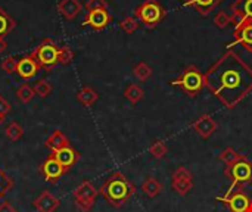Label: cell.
Segmentation results:
<instances>
[{
	"mask_svg": "<svg viewBox=\"0 0 252 212\" xmlns=\"http://www.w3.org/2000/svg\"><path fill=\"white\" fill-rule=\"evenodd\" d=\"M83 9L80 0H61L58 4V10L66 19H74Z\"/></svg>",
	"mask_w": 252,
	"mask_h": 212,
	"instance_id": "d6986e66",
	"label": "cell"
},
{
	"mask_svg": "<svg viewBox=\"0 0 252 212\" xmlns=\"http://www.w3.org/2000/svg\"><path fill=\"white\" fill-rule=\"evenodd\" d=\"M170 84L179 87L189 97H196L205 89V74L196 65H188Z\"/></svg>",
	"mask_w": 252,
	"mask_h": 212,
	"instance_id": "3957f363",
	"label": "cell"
},
{
	"mask_svg": "<svg viewBox=\"0 0 252 212\" xmlns=\"http://www.w3.org/2000/svg\"><path fill=\"white\" fill-rule=\"evenodd\" d=\"M35 96V91L32 87H30L28 84H22L18 90H16V97L19 102L22 103H30L32 100V97Z\"/></svg>",
	"mask_w": 252,
	"mask_h": 212,
	"instance_id": "f1b7e54d",
	"label": "cell"
},
{
	"mask_svg": "<svg viewBox=\"0 0 252 212\" xmlns=\"http://www.w3.org/2000/svg\"><path fill=\"white\" fill-rule=\"evenodd\" d=\"M193 174L186 168V167H179L173 174H171V187L173 190L180 195V196H186L190 193V190L193 189Z\"/></svg>",
	"mask_w": 252,
	"mask_h": 212,
	"instance_id": "9c48e42d",
	"label": "cell"
},
{
	"mask_svg": "<svg viewBox=\"0 0 252 212\" xmlns=\"http://www.w3.org/2000/svg\"><path fill=\"white\" fill-rule=\"evenodd\" d=\"M4 134L10 142H18L24 137V128L18 122H10L4 130Z\"/></svg>",
	"mask_w": 252,
	"mask_h": 212,
	"instance_id": "4316f807",
	"label": "cell"
},
{
	"mask_svg": "<svg viewBox=\"0 0 252 212\" xmlns=\"http://www.w3.org/2000/svg\"><path fill=\"white\" fill-rule=\"evenodd\" d=\"M145 96L143 89L139 84H130L127 86V89L124 90V97L131 103V105H137Z\"/></svg>",
	"mask_w": 252,
	"mask_h": 212,
	"instance_id": "cb8c5ba5",
	"label": "cell"
},
{
	"mask_svg": "<svg viewBox=\"0 0 252 212\" xmlns=\"http://www.w3.org/2000/svg\"><path fill=\"white\" fill-rule=\"evenodd\" d=\"M97 195H99V190L93 186V183L87 180L78 184L72 192L75 207L81 212H90V210L94 207Z\"/></svg>",
	"mask_w": 252,
	"mask_h": 212,
	"instance_id": "52a82bcc",
	"label": "cell"
},
{
	"mask_svg": "<svg viewBox=\"0 0 252 212\" xmlns=\"http://www.w3.org/2000/svg\"><path fill=\"white\" fill-rule=\"evenodd\" d=\"M235 27L236 28H235V32H233V41L230 44H227L229 50L233 46L241 44V46L245 47V50L252 53V19H244Z\"/></svg>",
	"mask_w": 252,
	"mask_h": 212,
	"instance_id": "30bf717a",
	"label": "cell"
},
{
	"mask_svg": "<svg viewBox=\"0 0 252 212\" xmlns=\"http://www.w3.org/2000/svg\"><path fill=\"white\" fill-rule=\"evenodd\" d=\"M0 212H18L16 211V208L10 204V202H1L0 204Z\"/></svg>",
	"mask_w": 252,
	"mask_h": 212,
	"instance_id": "74e56055",
	"label": "cell"
},
{
	"mask_svg": "<svg viewBox=\"0 0 252 212\" xmlns=\"http://www.w3.org/2000/svg\"><path fill=\"white\" fill-rule=\"evenodd\" d=\"M46 148H49L52 152H56L65 146H69V140L68 137L61 131V130H55L47 139H46Z\"/></svg>",
	"mask_w": 252,
	"mask_h": 212,
	"instance_id": "ffe728a7",
	"label": "cell"
},
{
	"mask_svg": "<svg viewBox=\"0 0 252 212\" xmlns=\"http://www.w3.org/2000/svg\"><path fill=\"white\" fill-rule=\"evenodd\" d=\"M38 69H40V66H38V63H37V61H35V59L32 58V55L30 53V55H27V56H24L22 59L18 61L16 74H18L21 78H24V80H30V78H32V77L38 72Z\"/></svg>",
	"mask_w": 252,
	"mask_h": 212,
	"instance_id": "e0dca14e",
	"label": "cell"
},
{
	"mask_svg": "<svg viewBox=\"0 0 252 212\" xmlns=\"http://www.w3.org/2000/svg\"><path fill=\"white\" fill-rule=\"evenodd\" d=\"M224 176L230 182V186L226 193H232L233 190L244 189L245 186L252 183V162L248 158H244L239 162L226 167Z\"/></svg>",
	"mask_w": 252,
	"mask_h": 212,
	"instance_id": "277c9868",
	"label": "cell"
},
{
	"mask_svg": "<svg viewBox=\"0 0 252 212\" xmlns=\"http://www.w3.org/2000/svg\"><path fill=\"white\" fill-rule=\"evenodd\" d=\"M32 205L37 210V212H55L61 207V201L53 193H50L49 190H44L32 202Z\"/></svg>",
	"mask_w": 252,
	"mask_h": 212,
	"instance_id": "9a60e30c",
	"label": "cell"
},
{
	"mask_svg": "<svg viewBox=\"0 0 252 212\" xmlns=\"http://www.w3.org/2000/svg\"><path fill=\"white\" fill-rule=\"evenodd\" d=\"M216 201L226 205V208L230 212H252V199L247 192H244V189H238L232 193L217 196Z\"/></svg>",
	"mask_w": 252,
	"mask_h": 212,
	"instance_id": "ba28073f",
	"label": "cell"
},
{
	"mask_svg": "<svg viewBox=\"0 0 252 212\" xmlns=\"http://www.w3.org/2000/svg\"><path fill=\"white\" fill-rule=\"evenodd\" d=\"M221 3H223V0H185L183 6L185 7H193L202 16H205V15L211 13Z\"/></svg>",
	"mask_w": 252,
	"mask_h": 212,
	"instance_id": "ac0fdd59",
	"label": "cell"
},
{
	"mask_svg": "<svg viewBox=\"0 0 252 212\" xmlns=\"http://www.w3.org/2000/svg\"><path fill=\"white\" fill-rule=\"evenodd\" d=\"M149 153H151L155 159H162V158H165V156H167V153H168V148H167L165 142H162V140H157V142H154V143L149 146Z\"/></svg>",
	"mask_w": 252,
	"mask_h": 212,
	"instance_id": "83f0119b",
	"label": "cell"
},
{
	"mask_svg": "<svg viewBox=\"0 0 252 212\" xmlns=\"http://www.w3.org/2000/svg\"><path fill=\"white\" fill-rule=\"evenodd\" d=\"M136 186L123 173L117 171L105 180L99 189V195H102L111 207L121 208L136 195Z\"/></svg>",
	"mask_w": 252,
	"mask_h": 212,
	"instance_id": "7a4b0ae2",
	"label": "cell"
},
{
	"mask_svg": "<svg viewBox=\"0 0 252 212\" xmlns=\"http://www.w3.org/2000/svg\"><path fill=\"white\" fill-rule=\"evenodd\" d=\"M10 111H12L10 103H9L3 96H0V115H1V117H6Z\"/></svg>",
	"mask_w": 252,
	"mask_h": 212,
	"instance_id": "8d00e7d4",
	"label": "cell"
},
{
	"mask_svg": "<svg viewBox=\"0 0 252 212\" xmlns=\"http://www.w3.org/2000/svg\"><path fill=\"white\" fill-rule=\"evenodd\" d=\"M154 69L151 65H148L146 62H139L134 68H133V75L139 80V81H146L152 77Z\"/></svg>",
	"mask_w": 252,
	"mask_h": 212,
	"instance_id": "484cf974",
	"label": "cell"
},
{
	"mask_svg": "<svg viewBox=\"0 0 252 212\" xmlns=\"http://www.w3.org/2000/svg\"><path fill=\"white\" fill-rule=\"evenodd\" d=\"M15 27H16L15 19L10 18V15H7V12H4L3 7H0V37L4 38V35H7Z\"/></svg>",
	"mask_w": 252,
	"mask_h": 212,
	"instance_id": "d4e9b609",
	"label": "cell"
},
{
	"mask_svg": "<svg viewBox=\"0 0 252 212\" xmlns=\"http://www.w3.org/2000/svg\"><path fill=\"white\" fill-rule=\"evenodd\" d=\"M6 49H7V43H6V40H4L3 37H0V55H1Z\"/></svg>",
	"mask_w": 252,
	"mask_h": 212,
	"instance_id": "f35d334b",
	"label": "cell"
},
{
	"mask_svg": "<svg viewBox=\"0 0 252 212\" xmlns=\"http://www.w3.org/2000/svg\"><path fill=\"white\" fill-rule=\"evenodd\" d=\"M111 21H112V16H111L108 7H100V9L89 10L84 21H83V25L84 27L89 25L96 31H102L111 24Z\"/></svg>",
	"mask_w": 252,
	"mask_h": 212,
	"instance_id": "8fae6325",
	"label": "cell"
},
{
	"mask_svg": "<svg viewBox=\"0 0 252 212\" xmlns=\"http://www.w3.org/2000/svg\"><path fill=\"white\" fill-rule=\"evenodd\" d=\"M230 12L235 25L244 19H252V0H235L230 6Z\"/></svg>",
	"mask_w": 252,
	"mask_h": 212,
	"instance_id": "2e32d148",
	"label": "cell"
},
{
	"mask_svg": "<svg viewBox=\"0 0 252 212\" xmlns=\"http://www.w3.org/2000/svg\"><path fill=\"white\" fill-rule=\"evenodd\" d=\"M230 24H233V16L229 15L226 10H220L216 16H214V25L220 30L229 27Z\"/></svg>",
	"mask_w": 252,
	"mask_h": 212,
	"instance_id": "4dcf8cb0",
	"label": "cell"
},
{
	"mask_svg": "<svg viewBox=\"0 0 252 212\" xmlns=\"http://www.w3.org/2000/svg\"><path fill=\"white\" fill-rule=\"evenodd\" d=\"M58 52H59V47L53 43V40L46 38L35 50L31 52V55L37 61L40 68L50 71L52 68H55L59 63Z\"/></svg>",
	"mask_w": 252,
	"mask_h": 212,
	"instance_id": "8992f818",
	"label": "cell"
},
{
	"mask_svg": "<svg viewBox=\"0 0 252 212\" xmlns=\"http://www.w3.org/2000/svg\"><path fill=\"white\" fill-rule=\"evenodd\" d=\"M52 155L58 159V162L66 170V173L80 161V153L69 145V146H65V148H62V149H59V151H56V152H52Z\"/></svg>",
	"mask_w": 252,
	"mask_h": 212,
	"instance_id": "5bb4252c",
	"label": "cell"
},
{
	"mask_svg": "<svg viewBox=\"0 0 252 212\" xmlns=\"http://www.w3.org/2000/svg\"><path fill=\"white\" fill-rule=\"evenodd\" d=\"M192 128L193 131H196L202 139L208 140L219 128V124L217 121L210 115V114H204L201 115L196 121L192 122Z\"/></svg>",
	"mask_w": 252,
	"mask_h": 212,
	"instance_id": "4fadbf2b",
	"label": "cell"
},
{
	"mask_svg": "<svg viewBox=\"0 0 252 212\" xmlns=\"http://www.w3.org/2000/svg\"><path fill=\"white\" fill-rule=\"evenodd\" d=\"M58 59H59V63L69 65L74 59V52L68 46H61L59 52H58Z\"/></svg>",
	"mask_w": 252,
	"mask_h": 212,
	"instance_id": "836d02e7",
	"label": "cell"
},
{
	"mask_svg": "<svg viewBox=\"0 0 252 212\" xmlns=\"http://www.w3.org/2000/svg\"><path fill=\"white\" fill-rule=\"evenodd\" d=\"M165 9L158 0H145L134 10V16L142 22L146 28H157L165 18Z\"/></svg>",
	"mask_w": 252,
	"mask_h": 212,
	"instance_id": "5b68a950",
	"label": "cell"
},
{
	"mask_svg": "<svg viewBox=\"0 0 252 212\" xmlns=\"http://www.w3.org/2000/svg\"><path fill=\"white\" fill-rule=\"evenodd\" d=\"M3 122H4V117H1V115H0V125H1Z\"/></svg>",
	"mask_w": 252,
	"mask_h": 212,
	"instance_id": "ab89813d",
	"label": "cell"
},
{
	"mask_svg": "<svg viewBox=\"0 0 252 212\" xmlns=\"http://www.w3.org/2000/svg\"><path fill=\"white\" fill-rule=\"evenodd\" d=\"M13 189V180L0 168V201Z\"/></svg>",
	"mask_w": 252,
	"mask_h": 212,
	"instance_id": "f546056e",
	"label": "cell"
},
{
	"mask_svg": "<svg viewBox=\"0 0 252 212\" xmlns=\"http://www.w3.org/2000/svg\"><path fill=\"white\" fill-rule=\"evenodd\" d=\"M205 87L224 108L235 109L252 91V68L233 50H227L205 72Z\"/></svg>",
	"mask_w": 252,
	"mask_h": 212,
	"instance_id": "6da1fadb",
	"label": "cell"
},
{
	"mask_svg": "<svg viewBox=\"0 0 252 212\" xmlns=\"http://www.w3.org/2000/svg\"><path fill=\"white\" fill-rule=\"evenodd\" d=\"M52 90H53L52 84H50L49 81H46V80H40V81H37V84L34 86V91H35V94L40 96V97H47V96L52 93Z\"/></svg>",
	"mask_w": 252,
	"mask_h": 212,
	"instance_id": "d6a6232c",
	"label": "cell"
},
{
	"mask_svg": "<svg viewBox=\"0 0 252 212\" xmlns=\"http://www.w3.org/2000/svg\"><path fill=\"white\" fill-rule=\"evenodd\" d=\"M77 100H78L83 106L90 108V106H93V105L99 100V94H97V91H96L94 89L86 86V87H83V89L77 93Z\"/></svg>",
	"mask_w": 252,
	"mask_h": 212,
	"instance_id": "44dd1931",
	"label": "cell"
},
{
	"mask_svg": "<svg viewBox=\"0 0 252 212\" xmlns=\"http://www.w3.org/2000/svg\"><path fill=\"white\" fill-rule=\"evenodd\" d=\"M87 10H93V9H100V7H108L105 0H89L86 4Z\"/></svg>",
	"mask_w": 252,
	"mask_h": 212,
	"instance_id": "d590c367",
	"label": "cell"
},
{
	"mask_svg": "<svg viewBox=\"0 0 252 212\" xmlns=\"http://www.w3.org/2000/svg\"><path fill=\"white\" fill-rule=\"evenodd\" d=\"M40 173L43 176V179L47 183H58L61 180V177L66 173V170L58 162V159L50 153L46 161L40 165Z\"/></svg>",
	"mask_w": 252,
	"mask_h": 212,
	"instance_id": "7c38bea8",
	"label": "cell"
},
{
	"mask_svg": "<svg viewBox=\"0 0 252 212\" xmlns=\"http://www.w3.org/2000/svg\"><path fill=\"white\" fill-rule=\"evenodd\" d=\"M162 189H164L162 183H161L159 180H157L155 177H148V179L143 182V184H142L143 193H145L148 198H151V199H154V198H157L158 195H161Z\"/></svg>",
	"mask_w": 252,
	"mask_h": 212,
	"instance_id": "7402d4cb",
	"label": "cell"
},
{
	"mask_svg": "<svg viewBox=\"0 0 252 212\" xmlns=\"http://www.w3.org/2000/svg\"><path fill=\"white\" fill-rule=\"evenodd\" d=\"M244 158H247L245 155H242V153H239V152H236L233 148H226L220 155H219V159L226 165V167H229V165H233V164H236V162H239L241 159H244Z\"/></svg>",
	"mask_w": 252,
	"mask_h": 212,
	"instance_id": "603a6c76",
	"label": "cell"
},
{
	"mask_svg": "<svg viewBox=\"0 0 252 212\" xmlns=\"http://www.w3.org/2000/svg\"><path fill=\"white\" fill-rule=\"evenodd\" d=\"M0 68L6 72V74H15L16 72V68H18V61L12 56L6 58L1 61L0 63Z\"/></svg>",
	"mask_w": 252,
	"mask_h": 212,
	"instance_id": "e575fe53",
	"label": "cell"
},
{
	"mask_svg": "<svg viewBox=\"0 0 252 212\" xmlns=\"http://www.w3.org/2000/svg\"><path fill=\"white\" fill-rule=\"evenodd\" d=\"M120 28L127 34H133L139 28V19L136 16H127L120 22Z\"/></svg>",
	"mask_w": 252,
	"mask_h": 212,
	"instance_id": "1f68e13d",
	"label": "cell"
}]
</instances>
